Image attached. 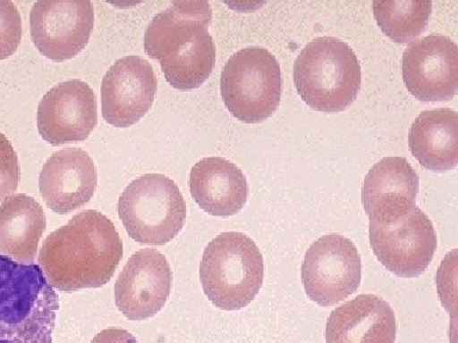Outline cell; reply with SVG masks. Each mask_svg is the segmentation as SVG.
Here are the masks:
<instances>
[{
	"label": "cell",
	"instance_id": "obj_1",
	"mask_svg": "<svg viewBox=\"0 0 458 343\" xmlns=\"http://www.w3.org/2000/svg\"><path fill=\"white\" fill-rule=\"evenodd\" d=\"M123 255V242L114 222L104 213L89 210L47 236L38 264L54 289L72 293L106 285Z\"/></svg>",
	"mask_w": 458,
	"mask_h": 343
},
{
	"label": "cell",
	"instance_id": "obj_2",
	"mask_svg": "<svg viewBox=\"0 0 458 343\" xmlns=\"http://www.w3.org/2000/svg\"><path fill=\"white\" fill-rule=\"evenodd\" d=\"M59 297L41 267L0 255V343H53Z\"/></svg>",
	"mask_w": 458,
	"mask_h": 343
},
{
	"label": "cell",
	"instance_id": "obj_3",
	"mask_svg": "<svg viewBox=\"0 0 458 343\" xmlns=\"http://www.w3.org/2000/svg\"><path fill=\"white\" fill-rule=\"evenodd\" d=\"M294 84L298 95L313 110L340 113L360 93V60L339 38H315L295 60Z\"/></svg>",
	"mask_w": 458,
	"mask_h": 343
},
{
	"label": "cell",
	"instance_id": "obj_4",
	"mask_svg": "<svg viewBox=\"0 0 458 343\" xmlns=\"http://www.w3.org/2000/svg\"><path fill=\"white\" fill-rule=\"evenodd\" d=\"M264 258L251 238L227 231L205 248L200 281L208 299L223 311L249 305L264 282Z\"/></svg>",
	"mask_w": 458,
	"mask_h": 343
},
{
	"label": "cell",
	"instance_id": "obj_5",
	"mask_svg": "<svg viewBox=\"0 0 458 343\" xmlns=\"http://www.w3.org/2000/svg\"><path fill=\"white\" fill-rule=\"evenodd\" d=\"M117 212L129 237L140 245L171 242L186 221L182 194L164 174H144L129 183L119 198Z\"/></svg>",
	"mask_w": 458,
	"mask_h": 343
},
{
	"label": "cell",
	"instance_id": "obj_6",
	"mask_svg": "<svg viewBox=\"0 0 458 343\" xmlns=\"http://www.w3.org/2000/svg\"><path fill=\"white\" fill-rule=\"evenodd\" d=\"M282 71L276 56L260 46H250L231 56L222 71L223 102L240 121H265L282 99Z\"/></svg>",
	"mask_w": 458,
	"mask_h": 343
},
{
	"label": "cell",
	"instance_id": "obj_7",
	"mask_svg": "<svg viewBox=\"0 0 458 343\" xmlns=\"http://www.w3.org/2000/svg\"><path fill=\"white\" fill-rule=\"evenodd\" d=\"M361 260L351 239L328 234L304 255L302 282L310 299L321 306L343 302L360 289Z\"/></svg>",
	"mask_w": 458,
	"mask_h": 343
},
{
	"label": "cell",
	"instance_id": "obj_8",
	"mask_svg": "<svg viewBox=\"0 0 458 343\" xmlns=\"http://www.w3.org/2000/svg\"><path fill=\"white\" fill-rule=\"evenodd\" d=\"M369 242L377 260L400 278H417L432 262L437 234L430 219L414 206L390 222H369Z\"/></svg>",
	"mask_w": 458,
	"mask_h": 343
},
{
	"label": "cell",
	"instance_id": "obj_9",
	"mask_svg": "<svg viewBox=\"0 0 458 343\" xmlns=\"http://www.w3.org/2000/svg\"><path fill=\"white\" fill-rule=\"evenodd\" d=\"M95 25L89 0H41L33 4L30 26L33 44L53 62H65L82 53Z\"/></svg>",
	"mask_w": 458,
	"mask_h": 343
},
{
	"label": "cell",
	"instance_id": "obj_10",
	"mask_svg": "<svg viewBox=\"0 0 458 343\" xmlns=\"http://www.w3.org/2000/svg\"><path fill=\"white\" fill-rule=\"evenodd\" d=\"M406 88L424 102L448 101L458 90V47L451 38L430 35L410 45L403 56Z\"/></svg>",
	"mask_w": 458,
	"mask_h": 343
},
{
	"label": "cell",
	"instance_id": "obj_11",
	"mask_svg": "<svg viewBox=\"0 0 458 343\" xmlns=\"http://www.w3.org/2000/svg\"><path fill=\"white\" fill-rule=\"evenodd\" d=\"M96 125V95L82 80L57 84L38 105V131L42 139L51 146L87 140Z\"/></svg>",
	"mask_w": 458,
	"mask_h": 343
},
{
	"label": "cell",
	"instance_id": "obj_12",
	"mask_svg": "<svg viewBox=\"0 0 458 343\" xmlns=\"http://www.w3.org/2000/svg\"><path fill=\"white\" fill-rule=\"evenodd\" d=\"M158 82L152 65L140 56L117 60L102 80V116L114 128L140 121L155 102Z\"/></svg>",
	"mask_w": 458,
	"mask_h": 343
},
{
	"label": "cell",
	"instance_id": "obj_13",
	"mask_svg": "<svg viewBox=\"0 0 458 343\" xmlns=\"http://www.w3.org/2000/svg\"><path fill=\"white\" fill-rule=\"evenodd\" d=\"M167 258L156 249H140L126 262L114 285V302L131 321H143L164 308L171 293Z\"/></svg>",
	"mask_w": 458,
	"mask_h": 343
},
{
	"label": "cell",
	"instance_id": "obj_14",
	"mask_svg": "<svg viewBox=\"0 0 458 343\" xmlns=\"http://www.w3.org/2000/svg\"><path fill=\"white\" fill-rule=\"evenodd\" d=\"M98 188V171L89 153L65 147L54 153L40 174L41 197L54 213H69L89 204Z\"/></svg>",
	"mask_w": 458,
	"mask_h": 343
},
{
	"label": "cell",
	"instance_id": "obj_15",
	"mask_svg": "<svg viewBox=\"0 0 458 343\" xmlns=\"http://www.w3.org/2000/svg\"><path fill=\"white\" fill-rule=\"evenodd\" d=\"M418 191V173L408 159H382L370 168L361 189V201L369 222H390L403 218L415 206Z\"/></svg>",
	"mask_w": 458,
	"mask_h": 343
},
{
	"label": "cell",
	"instance_id": "obj_16",
	"mask_svg": "<svg viewBox=\"0 0 458 343\" xmlns=\"http://www.w3.org/2000/svg\"><path fill=\"white\" fill-rule=\"evenodd\" d=\"M396 317L390 304L364 294L343 304L327 319V343H394Z\"/></svg>",
	"mask_w": 458,
	"mask_h": 343
},
{
	"label": "cell",
	"instance_id": "obj_17",
	"mask_svg": "<svg viewBox=\"0 0 458 343\" xmlns=\"http://www.w3.org/2000/svg\"><path fill=\"white\" fill-rule=\"evenodd\" d=\"M190 191L195 203L214 216H232L240 213L249 197L243 172L227 159L204 158L190 173Z\"/></svg>",
	"mask_w": 458,
	"mask_h": 343
},
{
	"label": "cell",
	"instance_id": "obj_18",
	"mask_svg": "<svg viewBox=\"0 0 458 343\" xmlns=\"http://www.w3.org/2000/svg\"><path fill=\"white\" fill-rule=\"evenodd\" d=\"M411 155L426 170L447 172L458 163V113L448 108L424 111L409 132Z\"/></svg>",
	"mask_w": 458,
	"mask_h": 343
},
{
	"label": "cell",
	"instance_id": "obj_19",
	"mask_svg": "<svg viewBox=\"0 0 458 343\" xmlns=\"http://www.w3.org/2000/svg\"><path fill=\"white\" fill-rule=\"evenodd\" d=\"M210 21L212 8L208 2L171 3L148 26L144 50L153 59L162 62L199 33L208 31Z\"/></svg>",
	"mask_w": 458,
	"mask_h": 343
},
{
	"label": "cell",
	"instance_id": "obj_20",
	"mask_svg": "<svg viewBox=\"0 0 458 343\" xmlns=\"http://www.w3.org/2000/svg\"><path fill=\"white\" fill-rule=\"evenodd\" d=\"M45 229L41 205L29 195H12L0 205V254L32 264Z\"/></svg>",
	"mask_w": 458,
	"mask_h": 343
},
{
	"label": "cell",
	"instance_id": "obj_21",
	"mask_svg": "<svg viewBox=\"0 0 458 343\" xmlns=\"http://www.w3.org/2000/svg\"><path fill=\"white\" fill-rule=\"evenodd\" d=\"M165 80L174 89L192 90L203 86L216 65V45L209 32L203 31L192 40L159 62Z\"/></svg>",
	"mask_w": 458,
	"mask_h": 343
},
{
	"label": "cell",
	"instance_id": "obj_22",
	"mask_svg": "<svg viewBox=\"0 0 458 343\" xmlns=\"http://www.w3.org/2000/svg\"><path fill=\"white\" fill-rule=\"evenodd\" d=\"M373 13L379 29L397 44H408L424 32L430 13V0H375Z\"/></svg>",
	"mask_w": 458,
	"mask_h": 343
},
{
	"label": "cell",
	"instance_id": "obj_23",
	"mask_svg": "<svg viewBox=\"0 0 458 343\" xmlns=\"http://www.w3.org/2000/svg\"><path fill=\"white\" fill-rule=\"evenodd\" d=\"M22 38L20 12L9 0H0V60L16 53Z\"/></svg>",
	"mask_w": 458,
	"mask_h": 343
},
{
	"label": "cell",
	"instance_id": "obj_24",
	"mask_svg": "<svg viewBox=\"0 0 458 343\" xmlns=\"http://www.w3.org/2000/svg\"><path fill=\"white\" fill-rule=\"evenodd\" d=\"M20 165L16 150L0 132V201L12 197L18 188Z\"/></svg>",
	"mask_w": 458,
	"mask_h": 343
},
{
	"label": "cell",
	"instance_id": "obj_25",
	"mask_svg": "<svg viewBox=\"0 0 458 343\" xmlns=\"http://www.w3.org/2000/svg\"><path fill=\"white\" fill-rule=\"evenodd\" d=\"M90 343H138L137 339L123 328H107L99 332Z\"/></svg>",
	"mask_w": 458,
	"mask_h": 343
}]
</instances>
